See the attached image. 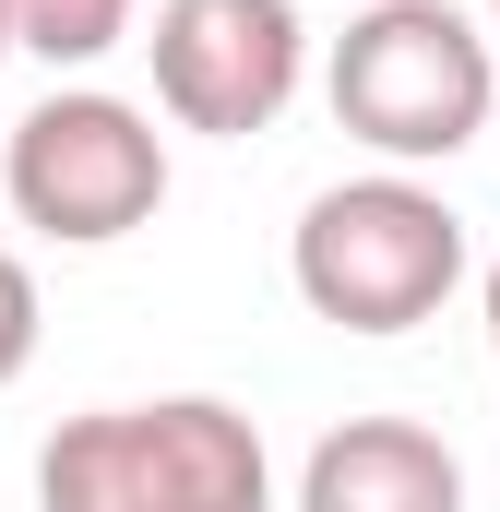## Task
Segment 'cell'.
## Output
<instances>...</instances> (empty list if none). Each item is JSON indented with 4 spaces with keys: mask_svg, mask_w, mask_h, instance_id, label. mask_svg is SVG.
Wrapping results in <instances>:
<instances>
[{
    "mask_svg": "<svg viewBox=\"0 0 500 512\" xmlns=\"http://www.w3.org/2000/svg\"><path fill=\"white\" fill-rule=\"evenodd\" d=\"M489 24H500V0H489Z\"/></svg>",
    "mask_w": 500,
    "mask_h": 512,
    "instance_id": "11",
    "label": "cell"
},
{
    "mask_svg": "<svg viewBox=\"0 0 500 512\" xmlns=\"http://www.w3.org/2000/svg\"><path fill=\"white\" fill-rule=\"evenodd\" d=\"M0 60H12V24H0Z\"/></svg>",
    "mask_w": 500,
    "mask_h": 512,
    "instance_id": "10",
    "label": "cell"
},
{
    "mask_svg": "<svg viewBox=\"0 0 500 512\" xmlns=\"http://www.w3.org/2000/svg\"><path fill=\"white\" fill-rule=\"evenodd\" d=\"M155 108L179 131L250 143L298 108L310 84V24L298 0H155Z\"/></svg>",
    "mask_w": 500,
    "mask_h": 512,
    "instance_id": "5",
    "label": "cell"
},
{
    "mask_svg": "<svg viewBox=\"0 0 500 512\" xmlns=\"http://www.w3.org/2000/svg\"><path fill=\"white\" fill-rule=\"evenodd\" d=\"M286 286L310 298V322L334 334H417L441 322V298L465 286V215L417 179V167H370L310 191V215L286 227Z\"/></svg>",
    "mask_w": 500,
    "mask_h": 512,
    "instance_id": "2",
    "label": "cell"
},
{
    "mask_svg": "<svg viewBox=\"0 0 500 512\" xmlns=\"http://www.w3.org/2000/svg\"><path fill=\"white\" fill-rule=\"evenodd\" d=\"M477 310H489V358H500V251H489V274H477Z\"/></svg>",
    "mask_w": 500,
    "mask_h": 512,
    "instance_id": "9",
    "label": "cell"
},
{
    "mask_svg": "<svg viewBox=\"0 0 500 512\" xmlns=\"http://www.w3.org/2000/svg\"><path fill=\"white\" fill-rule=\"evenodd\" d=\"M322 96L381 167H453L500 108V48L453 0H370V12H346Z\"/></svg>",
    "mask_w": 500,
    "mask_h": 512,
    "instance_id": "3",
    "label": "cell"
},
{
    "mask_svg": "<svg viewBox=\"0 0 500 512\" xmlns=\"http://www.w3.org/2000/svg\"><path fill=\"white\" fill-rule=\"evenodd\" d=\"M286 512H465V453L429 417H334Z\"/></svg>",
    "mask_w": 500,
    "mask_h": 512,
    "instance_id": "6",
    "label": "cell"
},
{
    "mask_svg": "<svg viewBox=\"0 0 500 512\" xmlns=\"http://www.w3.org/2000/svg\"><path fill=\"white\" fill-rule=\"evenodd\" d=\"M131 12H143V0H0L12 48H24V60H48V72H84V60H108V48L131 36Z\"/></svg>",
    "mask_w": 500,
    "mask_h": 512,
    "instance_id": "7",
    "label": "cell"
},
{
    "mask_svg": "<svg viewBox=\"0 0 500 512\" xmlns=\"http://www.w3.org/2000/svg\"><path fill=\"white\" fill-rule=\"evenodd\" d=\"M0 203L60 251H108L167 215V131H155V108H131L108 84H60L0 143Z\"/></svg>",
    "mask_w": 500,
    "mask_h": 512,
    "instance_id": "4",
    "label": "cell"
},
{
    "mask_svg": "<svg viewBox=\"0 0 500 512\" xmlns=\"http://www.w3.org/2000/svg\"><path fill=\"white\" fill-rule=\"evenodd\" d=\"M36 334H48V298H36V274L24 251H0V393L36 370Z\"/></svg>",
    "mask_w": 500,
    "mask_h": 512,
    "instance_id": "8",
    "label": "cell"
},
{
    "mask_svg": "<svg viewBox=\"0 0 500 512\" xmlns=\"http://www.w3.org/2000/svg\"><path fill=\"white\" fill-rule=\"evenodd\" d=\"M36 512H274V453L227 393L84 405L36 441Z\"/></svg>",
    "mask_w": 500,
    "mask_h": 512,
    "instance_id": "1",
    "label": "cell"
}]
</instances>
